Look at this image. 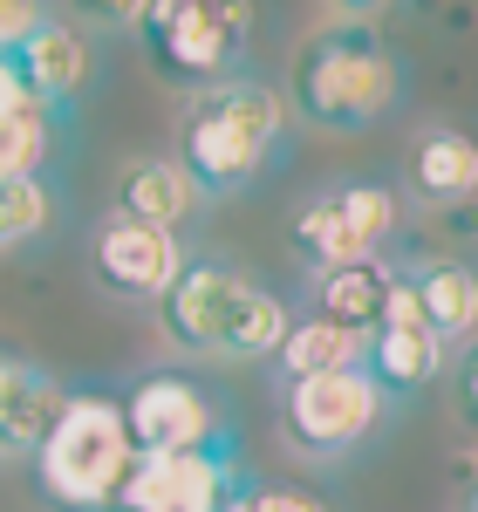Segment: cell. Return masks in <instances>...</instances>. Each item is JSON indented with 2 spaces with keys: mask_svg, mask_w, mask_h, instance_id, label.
Returning <instances> with one entry per match:
<instances>
[{
  "mask_svg": "<svg viewBox=\"0 0 478 512\" xmlns=\"http://www.w3.org/2000/svg\"><path fill=\"white\" fill-rule=\"evenodd\" d=\"M335 14H349V21H369V14H383V7H397V0H328Z\"/></svg>",
  "mask_w": 478,
  "mask_h": 512,
  "instance_id": "obj_25",
  "label": "cell"
},
{
  "mask_svg": "<svg viewBox=\"0 0 478 512\" xmlns=\"http://www.w3.org/2000/svg\"><path fill=\"white\" fill-rule=\"evenodd\" d=\"M472 512H478V492H472Z\"/></svg>",
  "mask_w": 478,
  "mask_h": 512,
  "instance_id": "obj_28",
  "label": "cell"
},
{
  "mask_svg": "<svg viewBox=\"0 0 478 512\" xmlns=\"http://www.w3.org/2000/svg\"><path fill=\"white\" fill-rule=\"evenodd\" d=\"M137 472V437L123 424V396L69 390L55 431L35 444V485L55 512H117L123 478Z\"/></svg>",
  "mask_w": 478,
  "mask_h": 512,
  "instance_id": "obj_2",
  "label": "cell"
},
{
  "mask_svg": "<svg viewBox=\"0 0 478 512\" xmlns=\"http://www.w3.org/2000/svg\"><path fill=\"white\" fill-rule=\"evenodd\" d=\"M390 287H397V267H390V260H356V267H342V274L315 280V315L342 321V328H356V335H376V328H383V308H390Z\"/></svg>",
  "mask_w": 478,
  "mask_h": 512,
  "instance_id": "obj_18",
  "label": "cell"
},
{
  "mask_svg": "<svg viewBox=\"0 0 478 512\" xmlns=\"http://www.w3.org/2000/svg\"><path fill=\"white\" fill-rule=\"evenodd\" d=\"M117 212L137 226H158V233H185V226H199L205 192L178 158H137L117 171Z\"/></svg>",
  "mask_w": 478,
  "mask_h": 512,
  "instance_id": "obj_12",
  "label": "cell"
},
{
  "mask_svg": "<svg viewBox=\"0 0 478 512\" xmlns=\"http://www.w3.org/2000/svg\"><path fill=\"white\" fill-rule=\"evenodd\" d=\"M164 472V512H226L239 499V458L233 437L226 444H205V451H185V458H158Z\"/></svg>",
  "mask_w": 478,
  "mask_h": 512,
  "instance_id": "obj_16",
  "label": "cell"
},
{
  "mask_svg": "<svg viewBox=\"0 0 478 512\" xmlns=\"http://www.w3.org/2000/svg\"><path fill=\"white\" fill-rule=\"evenodd\" d=\"M444 362V342L431 335V321H424V308H417V294H410V280L397 274V287H390V308H383V328L369 335V376H376V390L383 396H417L431 376H438Z\"/></svg>",
  "mask_w": 478,
  "mask_h": 512,
  "instance_id": "obj_10",
  "label": "cell"
},
{
  "mask_svg": "<svg viewBox=\"0 0 478 512\" xmlns=\"http://www.w3.org/2000/svg\"><path fill=\"white\" fill-rule=\"evenodd\" d=\"M294 110L321 130H376L403 103V62L397 48L369 28H321L301 55H294V82H287Z\"/></svg>",
  "mask_w": 478,
  "mask_h": 512,
  "instance_id": "obj_4",
  "label": "cell"
},
{
  "mask_svg": "<svg viewBox=\"0 0 478 512\" xmlns=\"http://www.w3.org/2000/svg\"><path fill=\"white\" fill-rule=\"evenodd\" d=\"M410 185L417 198H431V205H465L478 198V137L472 130H424L417 144H410Z\"/></svg>",
  "mask_w": 478,
  "mask_h": 512,
  "instance_id": "obj_14",
  "label": "cell"
},
{
  "mask_svg": "<svg viewBox=\"0 0 478 512\" xmlns=\"http://www.w3.org/2000/svg\"><path fill=\"white\" fill-rule=\"evenodd\" d=\"M369 362V335L342 328V321H321V315H294L287 342L274 349L280 383H301V376H335V369H362Z\"/></svg>",
  "mask_w": 478,
  "mask_h": 512,
  "instance_id": "obj_17",
  "label": "cell"
},
{
  "mask_svg": "<svg viewBox=\"0 0 478 512\" xmlns=\"http://www.w3.org/2000/svg\"><path fill=\"white\" fill-rule=\"evenodd\" d=\"M397 233V192L376 178H349L335 192H315L294 212V260L308 274H342L356 260H376V246Z\"/></svg>",
  "mask_w": 478,
  "mask_h": 512,
  "instance_id": "obj_6",
  "label": "cell"
},
{
  "mask_svg": "<svg viewBox=\"0 0 478 512\" xmlns=\"http://www.w3.org/2000/svg\"><path fill=\"white\" fill-rule=\"evenodd\" d=\"M21 96H28V89H21V76H14V62L0 55V110H14Z\"/></svg>",
  "mask_w": 478,
  "mask_h": 512,
  "instance_id": "obj_26",
  "label": "cell"
},
{
  "mask_svg": "<svg viewBox=\"0 0 478 512\" xmlns=\"http://www.w3.org/2000/svg\"><path fill=\"white\" fill-rule=\"evenodd\" d=\"M123 424L137 437L144 458H185V451H205V444H226V410L219 396L192 383L185 369H144L130 396H123Z\"/></svg>",
  "mask_w": 478,
  "mask_h": 512,
  "instance_id": "obj_8",
  "label": "cell"
},
{
  "mask_svg": "<svg viewBox=\"0 0 478 512\" xmlns=\"http://www.w3.org/2000/svg\"><path fill=\"white\" fill-rule=\"evenodd\" d=\"M458 417H465V431H478V342L458 362Z\"/></svg>",
  "mask_w": 478,
  "mask_h": 512,
  "instance_id": "obj_24",
  "label": "cell"
},
{
  "mask_svg": "<svg viewBox=\"0 0 478 512\" xmlns=\"http://www.w3.org/2000/svg\"><path fill=\"white\" fill-rule=\"evenodd\" d=\"M246 485H253V478H246ZM246 485H239V499H233L226 512H260V506H253V492H246Z\"/></svg>",
  "mask_w": 478,
  "mask_h": 512,
  "instance_id": "obj_27",
  "label": "cell"
},
{
  "mask_svg": "<svg viewBox=\"0 0 478 512\" xmlns=\"http://www.w3.org/2000/svg\"><path fill=\"white\" fill-rule=\"evenodd\" d=\"M7 62H14L21 89L35 96L41 110H69L82 89H89V76H96V55H89V41H82L69 21H55V14H48V21H41L35 35L21 41Z\"/></svg>",
  "mask_w": 478,
  "mask_h": 512,
  "instance_id": "obj_11",
  "label": "cell"
},
{
  "mask_svg": "<svg viewBox=\"0 0 478 512\" xmlns=\"http://www.w3.org/2000/svg\"><path fill=\"white\" fill-rule=\"evenodd\" d=\"M246 492H253L260 512H328L315 492H301V485H246Z\"/></svg>",
  "mask_w": 478,
  "mask_h": 512,
  "instance_id": "obj_23",
  "label": "cell"
},
{
  "mask_svg": "<svg viewBox=\"0 0 478 512\" xmlns=\"http://www.w3.org/2000/svg\"><path fill=\"white\" fill-rule=\"evenodd\" d=\"M403 280H410V294H417V308H424V321H431V335L444 349L478 335V267H465V260H424Z\"/></svg>",
  "mask_w": 478,
  "mask_h": 512,
  "instance_id": "obj_15",
  "label": "cell"
},
{
  "mask_svg": "<svg viewBox=\"0 0 478 512\" xmlns=\"http://www.w3.org/2000/svg\"><path fill=\"white\" fill-rule=\"evenodd\" d=\"M48 151H55V110H41L35 96H21L14 110H0V185L41 178Z\"/></svg>",
  "mask_w": 478,
  "mask_h": 512,
  "instance_id": "obj_19",
  "label": "cell"
},
{
  "mask_svg": "<svg viewBox=\"0 0 478 512\" xmlns=\"http://www.w3.org/2000/svg\"><path fill=\"white\" fill-rule=\"evenodd\" d=\"M383 403L369 369H335V376H301L280 383V424L308 458H349L362 437L383 424Z\"/></svg>",
  "mask_w": 478,
  "mask_h": 512,
  "instance_id": "obj_7",
  "label": "cell"
},
{
  "mask_svg": "<svg viewBox=\"0 0 478 512\" xmlns=\"http://www.w3.org/2000/svg\"><path fill=\"white\" fill-rule=\"evenodd\" d=\"M280 137H287V96H274L267 82H219L199 89V103L185 110L178 164L205 198H233L267 171Z\"/></svg>",
  "mask_w": 478,
  "mask_h": 512,
  "instance_id": "obj_3",
  "label": "cell"
},
{
  "mask_svg": "<svg viewBox=\"0 0 478 512\" xmlns=\"http://www.w3.org/2000/svg\"><path fill=\"white\" fill-rule=\"evenodd\" d=\"M253 35V7L246 0H151L137 41L151 55V69L178 89H219L233 82L239 55Z\"/></svg>",
  "mask_w": 478,
  "mask_h": 512,
  "instance_id": "obj_5",
  "label": "cell"
},
{
  "mask_svg": "<svg viewBox=\"0 0 478 512\" xmlns=\"http://www.w3.org/2000/svg\"><path fill=\"white\" fill-rule=\"evenodd\" d=\"M55 212H62V198H55L48 178H14V185H0V253L41 239L55 226Z\"/></svg>",
  "mask_w": 478,
  "mask_h": 512,
  "instance_id": "obj_20",
  "label": "cell"
},
{
  "mask_svg": "<svg viewBox=\"0 0 478 512\" xmlns=\"http://www.w3.org/2000/svg\"><path fill=\"white\" fill-rule=\"evenodd\" d=\"M89 260H96V280H103L110 294H123V301H164L171 280L185 274V246H178V233L137 226V219H123V212H110V219L96 226Z\"/></svg>",
  "mask_w": 478,
  "mask_h": 512,
  "instance_id": "obj_9",
  "label": "cell"
},
{
  "mask_svg": "<svg viewBox=\"0 0 478 512\" xmlns=\"http://www.w3.org/2000/svg\"><path fill=\"white\" fill-rule=\"evenodd\" d=\"M62 403H69V383H55L28 355L0 349V451H28L35 458V444L55 431Z\"/></svg>",
  "mask_w": 478,
  "mask_h": 512,
  "instance_id": "obj_13",
  "label": "cell"
},
{
  "mask_svg": "<svg viewBox=\"0 0 478 512\" xmlns=\"http://www.w3.org/2000/svg\"><path fill=\"white\" fill-rule=\"evenodd\" d=\"M144 7L151 0H76V14L89 21V28H110V35H137V21H144Z\"/></svg>",
  "mask_w": 478,
  "mask_h": 512,
  "instance_id": "obj_22",
  "label": "cell"
},
{
  "mask_svg": "<svg viewBox=\"0 0 478 512\" xmlns=\"http://www.w3.org/2000/svg\"><path fill=\"white\" fill-rule=\"evenodd\" d=\"M41 21H48V0H0V55H14Z\"/></svg>",
  "mask_w": 478,
  "mask_h": 512,
  "instance_id": "obj_21",
  "label": "cell"
},
{
  "mask_svg": "<svg viewBox=\"0 0 478 512\" xmlns=\"http://www.w3.org/2000/svg\"><path fill=\"white\" fill-rule=\"evenodd\" d=\"M164 308V335L185 355H233V362H253L287 342V301L274 287H260L253 274H239L233 260H185V274L171 280Z\"/></svg>",
  "mask_w": 478,
  "mask_h": 512,
  "instance_id": "obj_1",
  "label": "cell"
}]
</instances>
